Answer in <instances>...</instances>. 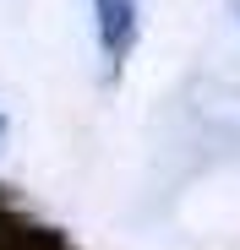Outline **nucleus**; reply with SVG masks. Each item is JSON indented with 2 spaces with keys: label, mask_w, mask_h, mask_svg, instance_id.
<instances>
[{
  "label": "nucleus",
  "mask_w": 240,
  "mask_h": 250,
  "mask_svg": "<svg viewBox=\"0 0 240 250\" xmlns=\"http://www.w3.org/2000/svg\"><path fill=\"white\" fill-rule=\"evenodd\" d=\"M98 11V49L109 65H120L137 49V33H142V6L137 0H93Z\"/></svg>",
  "instance_id": "f257e3e1"
},
{
  "label": "nucleus",
  "mask_w": 240,
  "mask_h": 250,
  "mask_svg": "<svg viewBox=\"0 0 240 250\" xmlns=\"http://www.w3.org/2000/svg\"><path fill=\"white\" fill-rule=\"evenodd\" d=\"M0 250H71L55 229L44 223H27L22 212H11V207H0Z\"/></svg>",
  "instance_id": "f03ea898"
},
{
  "label": "nucleus",
  "mask_w": 240,
  "mask_h": 250,
  "mask_svg": "<svg viewBox=\"0 0 240 250\" xmlns=\"http://www.w3.org/2000/svg\"><path fill=\"white\" fill-rule=\"evenodd\" d=\"M0 136H6V114H0Z\"/></svg>",
  "instance_id": "7ed1b4c3"
}]
</instances>
